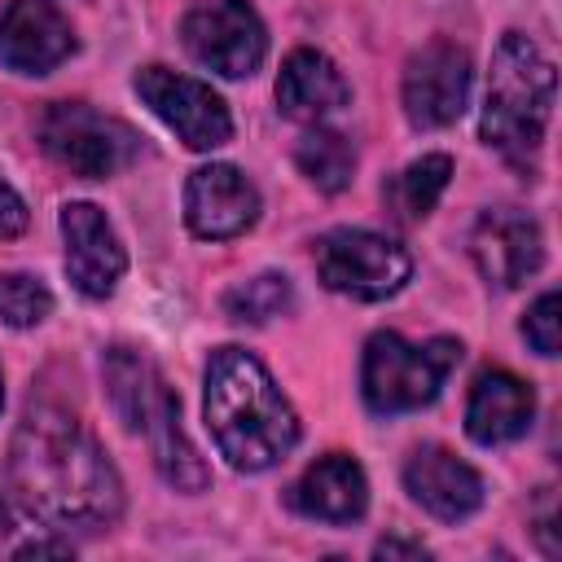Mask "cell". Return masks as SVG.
<instances>
[{"mask_svg":"<svg viewBox=\"0 0 562 562\" xmlns=\"http://www.w3.org/2000/svg\"><path fill=\"white\" fill-rule=\"evenodd\" d=\"M40 140L61 167H70L83 180H105L132 167L140 154V136L123 119H110L83 101L48 105L40 119Z\"/></svg>","mask_w":562,"mask_h":562,"instance_id":"cell-6","label":"cell"},{"mask_svg":"<svg viewBox=\"0 0 562 562\" xmlns=\"http://www.w3.org/2000/svg\"><path fill=\"white\" fill-rule=\"evenodd\" d=\"M294 162L299 171L321 189V193H342L351 184V171H356V154L347 145V136L329 132V127H312L299 149H294Z\"/></svg>","mask_w":562,"mask_h":562,"instance_id":"cell-20","label":"cell"},{"mask_svg":"<svg viewBox=\"0 0 562 562\" xmlns=\"http://www.w3.org/2000/svg\"><path fill=\"white\" fill-rule=\"evenodd\" d=\"M470 97V53L452 40L422 44L404 66V114L413 127H448Z\"/></svg>","mask_w":562,"mask_h":562,"instance_id":"cell-10","label":"cell"},{"mask_svg":"<svg viewBox=\"0 0 562 562\" xmlns=\"http://www.w3.org/2000/svg\"><path fill=\"white\" fill-rule=\"evenodd\" d=\"M180 40L193 61L224 79L255 75L268 53V31L246 0H198L180 22Z\"/></svg>","mask_w":562,"mask_h":562,"instance_id":"cell-8","label":"cell"},{"mask_svg":"<svg viewBox=\"0 0 562 562\" xmlns=\"http://www.w3.org/2000/svg\"><path fill=\"white\" fill-rule=\"evenodd\" d=\"M470 255L496 290H514L540 268L544 246H540V228L531 215L496 206V211L479 215V224L470 233Z\"/></svg>","mask_w":562,"mask_h":562,"instance_id":"cell-14","label":"cell"},{"mask_svg":"<svg viewBox=\"0 0 562 562\" xmlns=\"http://www.w3.org/2000/svg\"><path fill=\"white\" fill-rule=\"evenodd\" d=\"M18 553H22V558H40V553H57V558H66L70 544H61V540H31V544H22Z\"/></svg>","mask_w":562,"mask_h":562,"instance_id":"cell-26","label":"cell"},{"mask_svg":"<svg viewBox=\"0 0 562 562\" xmlns=\"http://www.w3.org/2000/svg\"><path fill=\"white\" fill-rule=\"evenodd\" d=\"M378 558H426V549L413 544V540H382L378 544Z\"/></svg>","mask_w":562,"mask_h":562,"instance_id":"cell-25","label":"cell"},{"mask_svg":"<svg viewBox=\"0 0 562 562\" xmlns=\"http://www.w3.org/2000/svg\"><path fill=\"white\" fill-rule=\"evenodd\" d=\"M290 303H294V290H290V281L281 272H259V277H250V281H241V285H233L224 294V312L233 321H250V325L285 316Z\"/></svg>","mask_w":562,"mask_h":562,"instance_id":"cell-21","label":"cell"},{"mask_svg":"<svg viewBox=\"0 0 562 562\" xmlns=\"http://www.w3.org/2000/svg\"><path fill=\"white\" fill-rule=\"evenodd\" d=\"M53 312V294L40 277L26 272H0V321L13 329H31Z\"/></svg>","mask_w":562,"mask_h":562,"instance_id":"cell-22","label":"cell"},{"mask_svg":"<svg viewBox=\"0 0 562 562\" xmlns=\"http://www.w3.org/2000/svg\"><path fill=\"white\" fill-rule=\"evenodd\" d=\"M351 101V88L342 79V70L316 53V48H294L285 61H281V75H277V105L285 119H299V123H321L329 114H338L342 105Z\"/></svg>","mask_w":562,"mask_h":562,"instance_id":"cell-17","label":"cell"},{"mask_svg":"<svg viewBox=\"0 0 562 562\" xmlns=\"http://www.w3.org/2000/svg\"><path fill=\"white\" fill-rule=\"evenodd\" d=\"M136 92L189 149H220L233 136L228 105L202 79L176 75L167 66H145L136 70Z\"/></svg>","mask_w":562,"mask_h":562,"instance_id":"cell-9","label":"cell"},{"mask_svg":"<svg viewBox=\"0 0 562 562\" xmlns=\"http://www.w3.org/2000/svg\"><path fill=\"white\" fill-rule=\"evenodd\" d=\"M101 369H105V391H110L114 413L123 417L127 430H140L149 439L158 474L180 492L206 487L211 474L180 426V400L158 373V364L132 347H110Z\"/></svg>","mask_w":562,"mask_h":562,"instance_id":"cell-3","label":"cell"},{"mask_svg":"<svg viewBox=\"0 0 562 562\" xmlns=\"http://www.w3.org/2000/svg\"><path fill=\"white\" fill-rule=\"evenodd\" d=\"M316 272L334 294H351L364 303L391 299L404 290L413 259L404 246H395L382 233L369 228H334L316 241Z\"/></svg>","mask_w":562,"mask_h":562,"instance_id":"cell-7","label":"cell"},{"mask_svg":"<svg viewBox=\"0 0 562 562\" xmlns=\"http://www.w3.org/2000/svg\"><path fill=\"white\" fill-rule=\"evenodd\" d=\"M0 527H4V505H0Z\"/></svg>","mask_w":562,"mask_h":562,"instance_id":"cell-27","label":"cell"},{"mask_svg":"<svg viewBox=\"0 0 562 562\" xmlns=\"http://www.w3.org/2000/svg\"><path fill=\"white\" fill-rule=\"evenodd\" d=\"M9 483L22 509L53 527H101L123 509V483L101 443L57 404H35L18 422Z\"/></svg>","mask_w":562,"mask_h":562,"instance_id":"cell-1","label":"cell"},{"mask_svg":"<svg viewBox=\"0 0 562 562\" xmlns=\"http://www.w3.org/2000/svg\"><path fill=\"white\" fill-rule=\"evenodd\" d=\"M184 220L206 241L241 237L259 220V193L237 167L206 162L184 184Z\"/></svg>","mask_w":562,"mask_h":562,"instance_id":"cell-11","label":"cell"},{"mask_svg":"<svg viewBox=\"0 0 562 562\" xmlns=\"http://www.w3.org/2000/svg\"><path fill=\"white\" fill-rule=\"evenodd\" d=\"M404 487L439 522H461V518H470L483 505V479H479V470L465 465L457 452H448L439 443H426V448H417L408 457Z\"/></svg>","mask_w":562,"mask_h":562,"instance_id":"cell-15","label":"cell"},{"mask_svg":"<svg viewBox=\"0 0 562 562\" xmlns=\"http://www.w3.org/2000/svg\"><path fill=\"white\" fill-rule=\"evenodd\" d=\"M531 413H536L531 386L509 369H487V373H479V382L470 391L465 430H470L474 443L501 448V443H514V439L527 435Z\"/></svg>","mask_w":562,"mask_h":562,"instance_id":"cell-16","label":"cell"},{"mask_svg":"<svg viewBox=\"0 0 562 562\" xmlns=\"http://www.w3.org/2000/svg\"><path fill=\"white\" fill-rule=\"evenodd\" d=\"M448 180H452V158H448V154H426V158L408 162V167L391 180V189H386V202H391L395 220H404V224L426 220V215L435 211L439 193L448 189Z\"/></svg>","mask_w":562,"mask_h":562,"instance_id":"cell-19","label":"cell"},{"mask_svg":"<svg viewBox=\"0 0 562 562\" xmlns=\"http://www.w3.org/2000/svg\"><path fill=\"white\" fill-rule=\"evenodd\" d=\"M26 228V202L0 180V241L4 237H18Z\"/></svg>","mask_w":562,"mask_h":562,"instance_id":"cell-24","label":"cell"},{"mask_svg":"<svg viewBox=\"0 0 562 562\" xmlns=\"http://www.w3.org/2000/svg\"><path fill=\"white\" fill-rule=\"evenodd\" d=\"M61 237H66V272L75 281V290L88 299L114 294V285L127 268V255H123L105 211L92 202H66L61 206Z\"/></svg>","mask_w":562,"mask_h":562,"instance_id":"cell-12","label":"cell"},{"mask_svg":"<svg viewBox=\"0 0 562 562\" xmlns=\"http://www.w3.org/2000/svg\"><path fill=\"white\" fill-rule=\"evenodd\" d=\"M0 404H4V391H0Z\"/></svg>","mask_w":562,"mask_h":562,"instance_id":"cell-28","label":"cell"},{"mask_svg":"<svg viewBox=\"0 0 562 562\" xmlns=\"http://www.w3.org/2000/svg\"><path fill=\"white\" fill-rule=\"evenodd\" d=\"M461 364L457 338H430V342H404L400 334H373L364 342V404L373 413H413L426 408L448 373Z\"/></svg>","mask_w":562,"mask_h":562,"instance_id":"cell-5","label":"cell"},{"mask_svg":"<svg viewBox=\"0 0 562 562\" xmlns=\"http://www.w3.org/2000/svg\"><path fill=\"white\" fill-rule=\"evenodd\" d=\"M75 53L70 22L48 0H9L0 9V61L18 75H48Z\"/></svg>","mask_w":562,"mask_h":562,"instance_id":"cell-13","label":"cell"},{"mask_svg":"<svg viewBox=\"0 0 562 562\" xmlns=\"http://www.w3.org/2000/svg\"><path fill=\"white\" fill-rule=\"evenodd\" d=\"M553 61L527 40L522 31H509L487 70V97H483V140L501 149L509 162H527V154L540 149L549 114H553Z\"/></svg>","mask_w":562,"mask_h":562,"instance_id":"cell-4","label":"cell"},{"mask_svg":"<svg viewBox=\"0 0 562 562\" xmlns=\"http://www.w3.org/2000/svg\"><path fill=\"white\" fill-rule=\"evenodd\" d=\"M562 299H558V290H544L536 303H531V312H527V321H522V338L540 351V356H558V325H562Z\"/></svg>","mask_w":562,"mask_h":562,"instance_id":"cell-23","label":"cell"},{"mask_svg":"<svg viewBox=\"0 0 562 562\" xmlns=\"http://www.w3.org/2000/svg\"><path fill=\"white\" fill-rule=\"evenodd\" d=\"M206 426L233 470H268L299 443V417L272 373L241 347L211 351Z\"/></svg>","mask_w":562,"mask_h":562,"instance_id":"cell-2","label":"cell"},{"mask_svg":"<svg viewBox=\"0 0 562 562\" xmlns=\"http://www.w3.org/2000/svg\"><path fill=\"white\" fill-rule=\"evenodd\" d=\"M290 501H294L299 514H307L316 522H356L369 505V483H364V470L351 457L329 452V457H321L316 465L303 470Z\"/></svg>","mask_w":562,"mask_h":562,"instance_id":"cell-18","label":"cell"}]
</instances>
